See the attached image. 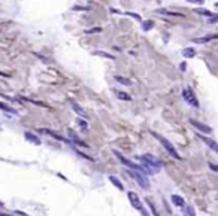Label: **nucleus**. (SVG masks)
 Returning <instances> with one entry per match:
<instances>
[{
    "label": "nucleus",
    "mask_w": 218,
    "mask_h": 216,
    "mask_svg": "<svg viewBox=\"0 0 218 216\" xmlns=\"http://www.w3.org/2000/svg\"><path fill=\"white\" fill-rule=\"evenodd\" d=\"M151 134H152V136L155 137V139H157V140H159V142L163 145V148L167 151V154H169V155H172V157L175 158V160H181V155H179V154H178V151L175 149V146H173V145H172V143H170V142L166 139V137L160 136L159 133H155V131H152Z\"/></svg>",
    "instance_id": "obj_1"
},
{
    "label": "nucleus",
    "mask_w": 218,
    "mask_h": 216,
    "mask_svg": "<svg viewBox=\"0 0 218 216\" xmlns=\"http://www.w3.org/2000/svg\"><path fill=\"white\" fill-rule=\"evenodd\" d=\"M137 160L141 161V162H144V164H146V166L152 167L155 171H159V170L161 168V166H163V162L157 158V157L151 155V154H144L142 157H137Z\"/></svg>",
    "instance_id": "obj_2"
},
{
    "label": "nucleus",
    "mask_w": 218,
    "mask_h": 216,
    "mask_svg": "<svg viewBox=\"0 0 218 216\" xmlns=\"http://www.w3.org/2000/svg\"><path fill=\"white\" fill-rule=\"evenodd\" d=\"M182 98H184L190 106H193V107H199V100L196 97V92L193 91V88L191 86H185V88H182Z\"/></svg>",
    "instance_id": "obj_3"
},
{
    "label": "nucleus",
    "mask_w": 218,
    "mask_h": 216,
    "mask_svg": "<svg viewBox=\"0 0 218 216\" xmlns=\"http://www.w3.org/2000/svg\"><path fill=\"white\" fill-rule=\"evenodd\" d=\"M128 175L136 180L141 188H144V189H150V182H148V179L144 176V173L137 171V170H130V168H128Z\"/></svg>",
    "instance_id": "obj_4"
},
{
    "label": "nucleus",
    "mask_w": 218,
    "mask_h": 216,
    "mask_svg": "<svg viewBox=\"0 0 218 216\" xmlns=\"http://www.w3.org/2000/svg\"><path fill=\"white\" fill-rule=\"evenodd\" d=\"M114 155L120 160V162H121V164H124V166H126V167H128L130 170H137V171H141V173H142V167H141V166H137V164H135L133 161H130L128 158H126V157H124V155L121 154L120 151H114Z\"/></svg>",
    "instance_id": "obj_5"
},
{
    "label": "nucleus",
    "mask_w": 218,
    "mask_h": 216,
    "mask_svg": "<svg viewBox=\"0 0 218 216\" xmlns=\"http://www.w3.org/2000/svg\"><path fill=\"white\" fill-rule=\"evenodd\" d=\"M188 122L193 125L196 130H199L202 134H211V133H212V128H211V127L206 125V124H203V122H200V121H197V119H194V118H190Z\"/></svg>",
    "instance_id": "obj_6"
},
{
    "label": "nucleus",
    "mask_w": 218,
    "mask_h": 216,
    "mask_svg": "<svg viewBox=\"0 0 218 216\" xmlns=\"http://www.w3.org/2000/svg\"><path fill=\"white\" fill-rule=\"evenodd\" d=\"M196 136H197L199 139L202 140L205 145H208V148H211L214 152H217V154H218V143H217L214 139H211V137H208V136H205V134H202V133H197Z\"/></svg>",
    "instance_id": "obj_7"
},
{
    "label": "nucleus",
    "mask_w": 218,
    "mask_h": 216,
    "mask_svg": "<svg viewBox=\"0 0 218 216\" xmlns=\"http://www.w3.org/2000/svg\"><path fill=\"white\" fill-rule=\"evenodd\" d=\"M127 197H128V201L132 203V206L135 207L136 210H139V212H142L144 210V207H142V201H141V198H139L133 191H128L127 192Z\"/></svg>",
    "instance_id": "obj_8"
},
{
    "label": "nucleus",
    "mask_w": 218,
    "mask_h": 216,
    "mask_svg": "<svg viewBox=\"0 0 218 216\" xmlns=\"http://www.w3.org/2000/svg\"><path fill=\"white\" fill-rule=\"evenodd\" d=\"M217 39H218V33H215V34H205V36H200V37H193L191 42L202 45V43H208V42H212V40H217Z\"/></svg>",
    "instance_id": "obj_9"
},
{
    "label": "nucleus",
    "mask_w": 218,
    "mask_h": 216,
    "mask_svg": "<svg viewBox=\"0 0 218 216\" xmlns=\"http://www.w3.org/2000/svg\"><path fill=\"white\" fill-rule=\"evenodd\" d=\"M70 105H72V109H73V112L78 115V116H81L82 119H87L88 118V115H87V112L84 110V107L81 106V105H78L76 101H70Z\"/></svg>",
    "instance_id": "obj_10"
},
{
    "label": "nucleus",
    "mask_w": 218,
    "mask_h": 216,
    "mask_svg": "<svg viewBox=\"0 0 218 216\" xmlns=\"http://www.w3.org/2000/svg\"><path fill=\"white\" fill-rule=\"evenodd\" d=\"M155 14H159V15H167V16H178V18H184V14H181V12H173V11H167L166 7H159V9H155Z\"/></svg>",
    "instance_id": "obj_11"
},
{
    "label": "nucleus",
    "mask_w": 218,
    "mask_h": 216,
    "mask_svg": "<svg viewBox=\"0 0 218 216\" xmlns=\"http://www.w3.org/2000/svg\"><path fill=\"white\" fill-rule=\"evenodd\" d=\"M42 133H45V134H48V136H51V137H54L55 140H60V142H69L66 137H63V136H60L58 133H55V131H51V130H48V128H42L40 130Z\"/></svg>",
    "instance_id": "obj_12"
},
{
    "label": "nucleus",
    "mask_w": 218,
    "mask_h": 216,
    "mask_svg": "<svg viewBox=\"0 0 218 216\" xmlns=\"http://www.w3.org/2000/svg\"><path fill=\"white\" fill-rule=\"evenodd\" d=\"M114 94L117 96V98L123 100V101H132V96L126 91H121V90H114Z\"/></svg>",
    "instance_id": "obj_13"
},
{
    "label": "nucleus",
    "mask_w": 218,
    "mask_h": 216,
    "mask_svg": "<svg viewBox=\"0 0 218 216\" xmlns=\"http://www.w3.org/2000/svg\"><path fill=\"white\" fill-rule=\"evenodd\" d=\"M141 27H142V30H144L145 33H148L150 30H152V29L155 27V21H154V20H144V21L141 22Z\"/></svg>",
    "instance_id": "obj_14"
},
{
    "label": "nucleus",
    "mask_w": 218,
    "mask_h": 216,
    "mask_svg": "<svg viewBox=\"0 0 218 216\" xmlns=\"http://www.w3.org/2000/svg\"><path fill=\"white\" fill-rule=\"evenodd\" d=\"M69 136H70V139H72V142L73 143H76V145H79V146H82V148H88V145H87L85 142H82L81 139H79V137H78L73 131H72V130H69Z\"/></svg>",
    "instance_id": "obj_15"
},
{
    "label": "nucleus",
    "mask_w": 218,
    "mask_h": 216,
    "mask_svg": "<svg viewBox=\"0 0 218 216\" xmlns=\"http://www.w3.org/2000/svg\"><path fill=\"white\" fill-rule=\"evenodd\" d=\"M182 57H185V58H194L196 57V48L193 46H187L182 49Z\"/></svg>",
    "instance_id": "obj_16"
},
{
    "label": "nucleus",
    "mask_w": 218,
    "mask_h": 216,
    "mask_svg": "<svg viewBox=\"0 0 218 216\" xmlns=\"http://www.w3.org/2000/svg\"><path fill=\"white\" fill-rule=\"evenodd\" d=\"M24 137H25L29 142L34 143V145H40V139H39L36 134H33V133H30V131H25V133H24Z\"/></svg>",
    "instance_id": "obj_17"
},
{
    "label": "nucleus",
    "mask_w": 218,
    "mask_h": 216,
    "mask_svg": "<svg viewBox=\"0 0 218 216\" xmlns=\"http://www.w3.org/2000/svg\"><path fill=\"white\" fill-rule=\"evenodd\" d=\"M172 203L175 204L176 207H184L185 206V201H184V198H182L181 195H176V194H172Z\"/></svg>",
    "instance_id": "obj_18"
},
{
    "label": "nucleus",
    "mask_w": 218,
    "mask_h": 216,
    "mask_svg": "<svg viewBox=\"0 0 218 216\" xmlns=\"http://www.w3.org/2000/svg\"><path fill=\"white\" fill-rule=\"evenodd\" d=\"M109 182L114 185L117 189H120V191H124V185L121 183V180H120L118 177H115V176H109Z\"/></svg>",
    "instance_id": "obj_19"
},
{
    "label": "nucleus",
    "mask_w": 218,
    "mask_h": 216,
    "mask_svg": "<svg viewBox=\"0 0 218 216\" xmlns=\"http://www.w3.org/2000/svg\"><path fill=\"white\" fill-rule=\"evenodd\" d=\"M93 55L103 57V58H108V60H115V55H112L109 52H105V51H93Z\"/></svg>",
    "instance_id": "obj_20"
},
{
    "label": "nucleus",
    "mask_w": 218,
    "mask_h": 216,
    "mask_svg": "<svg viewBox=\"0 0 218 216\" xmlns=\"http://www.w3.org/2000/svg\"><path fill=\"white\" fill-rule=\"evenodd\" d=\"M0 110L8 112V113H12V115H16V110H15L14 107H11L9 105H6V103H3V101H0Z\"/></svg>",
    "instance_id": "obj_21"
},
{
    "label": "nucleus",
    "mask_w": 218,
    "mask_h": 216,
    "mask_svg": "<svg viewBox=\"0 0 218 216\" xmlns=\"http://www.w3.org/2000/svg\"><path fill=\"white\" fill-rule=\"evenodd\" d=\"M194 12H196V14H199V15H202V16H206V18H209V16H212V15H214V12H212V11L203 9V7H196Z\"/></svg>",
    "instance_id": "obj_22"
},
{
    "label": "nucleus",
    "mask_w": 218,
    "mask_h": 216,
    "mask_svg": "<svg viewBox=\"0 0 218 216\" xmlns=\"http://www.w3.org/2000/svg\"><path fill=\"white\" fill-rule=\"evenodd\" d=\"M182 216H196V212L191 206H184L182 207Z\"/></svg>",
    "instance_id": "obj_23"
},
{
    "label": "nucleus",
    "mask_w": 218,
    "mask_h": 216,
    "mask_svg": "<svg viewBox=\"0 0 218 216\" xmlns=\"http://www.w3.org/2000/svg\"><path fill=\"white\" fill-rule=\"evenodd\" d=\"M115 81L121 85H126V86H130L132 85V81L127 79V77H123V76H115Z\"/></svg>",
    "instance_id": "obj_24"
},
{
    "label": "nucleus",
    "mask_w": 218,
    "mask_h": 216,
    "mask_svg": "<svg viewBox=\"0 0 218 216\" xmlns=\"http://www.w3.org/2000/svg\"><path fill=\"white\" fill-rule=\"evenodd\" d=\"M84 33H85V34H97V33H102V27H91V29H87Z\"/></svg>",
    "instance_id": "obj_25"
},
{
    "label": "nucleus",
    "mask_w": 218,
    "mask_h": 216,
    "mask_svg": "<svg viewBox=\"0 0 218 216\" xmlns=\"http://www.w3.org/2000/svg\"><path fill=\"white\" fill-rule=\"evenodd\" d=\"M72 11H78V12H85V11H90V6H79V5H75L72 6Z\"/></svg>",
    "instance_id": "obj_26"
},
{
    "label": "nucleus",
    "mask_w": 218,
    "mask_h": 216,
    "mask_svg": "<svg viewBox=\"0 0 218 216\" xmlns=\"http://www.w3.org/2000/svg\"><path fill=\"white\" fill-rule=\"evenodd\" d=\"M126 15H128V16H132V18H135L136 21H139V22H142L144 20H142V16L139 15V14H136V12H126Z\"/></svg>",
    "instance_id": "obj_27"
},
{
    "label": "nucleus",
    "mask_w": 218,
    "mask_h": 216,
    "mask_svg": "<svg viewBox=\"0 0 218 216\" xmlns=\"http://www.w3.org/2000/svg\"><path fill=\"white\" fill-rule=\"evenodd\" d=\"M78 125L81 127L82 131H87V128H88V125H87V122H85V121H84L82 118H81V119H78Z\"/></svg>",
    "instance_id": "obj_28"
},
{
    "label": "nucleus",
    "mask_w": 218,
    "mask_h": 216,
    "mask_svg": "<svg viewBox=\"0 0 218 216\" xmlns=\"http://www.w3.org/2000/svg\"><path fill=\"white\" fill-rule=\"evenodd\" d=\"M208 22H209V24H217V22H218V14H214L212 16H209Z\"/></svg>",
    "instance_id": "obj_29"
},
{
    "label": "nucleus",
    "mask_w": 218,
    "mask_h": 216,
    "mask_svg": "<svg viewBox=\"0 0 218 216\" xmlns=\"http://www.w3.org/2000/svg\"><path fill=\"white\" fill-rule=\"evenodd\" d=\"M187 2L194 3V5H203V3H205V0H187Z\"/></svg>",
    "instance_id": "obj_30"
},
{
    "label": "nucleus",
    "mask_w": 218,
    "mask_h": 216,
    "mask_svg": "<svg viewBox=\"0 0 218 216\" xmlns=\"http://www.w3.org/2000/svg\"><path fill=\"white\" fill-rule=\"evenodd\" d=\"M209 168H211L212 171H217V173H218V166H217V164H212V162H209Z\"/></svg>",
    "instance_id": "obj_31"
},
{
    "label": "nucleus",
    "mask_w": 218,
    "mask_h": 216,
    "mask_svg": "<svg viewBox=\"0 0 218 216\" xmlns=\"http://www.w3.org/2000/svg\"><path fill=\"white\" fill-rule=\"evenodd\" d=\"M179 70H181V72H185V70H187V63L182 61V63L179 64Z\"/></svg>",
    "instance_id": "obj_32"
},
{
    "label": "nucleus",
    "mask_w": 218,
    "mask_h": 216,
    "mask_svg": "<svg viewBox=\"0 0 218 216\" xmlns=\"http://www.w3.org/2000/svg\"><path fill=\"white\" fill-rule=\"evenodd\" d=\"M215 7H218V2H215Z\"/></svg>",
    "instance_id": "obj_33"
}]
</instances>
